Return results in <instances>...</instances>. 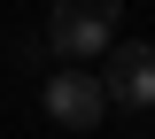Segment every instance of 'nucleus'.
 <instances>
[{"label":"nucleus","mask_w":155,"mask_h":139,"mask_svg":"<svg viewBox=\"0 0 155 139\" xmlns=\"http://www.w3.org/2000/svg\"><path fill=\"white\" fill-rule=\"evenodd\" d=\"M116 23H124V0H54L47 8V54H62V62L109 54Z\"/></svg>","instance_id":"1"},{"label":"nucleus","mask_w":155,"mask_h":139,"mask_svg":"<svg viewBox=\"0 0 155 139\" xmlns=\"http://www.w3.org/2000/svg\"><path fill=\"white\" fill-rule=\"evenodd\" d=\"M47 116L62 124V131H93L101 116H109V85L93 77V70H54V77H47Z\"/></svg>","instance_id":"2"},{"label":"nucleus","mask_w":155,"mask_h":139,"mask_svg":"<svg viewBox=\"0 0 155 139\" xmlns=\"http://www.w3.org/2000/svg\"><path fill=\"white\" fill-rule=\"evenodd\" d=\"M101 85H109V108H155V46L147 39H109V70H101Z\"/></svg>","instance_id":"3"}]
</instances>
